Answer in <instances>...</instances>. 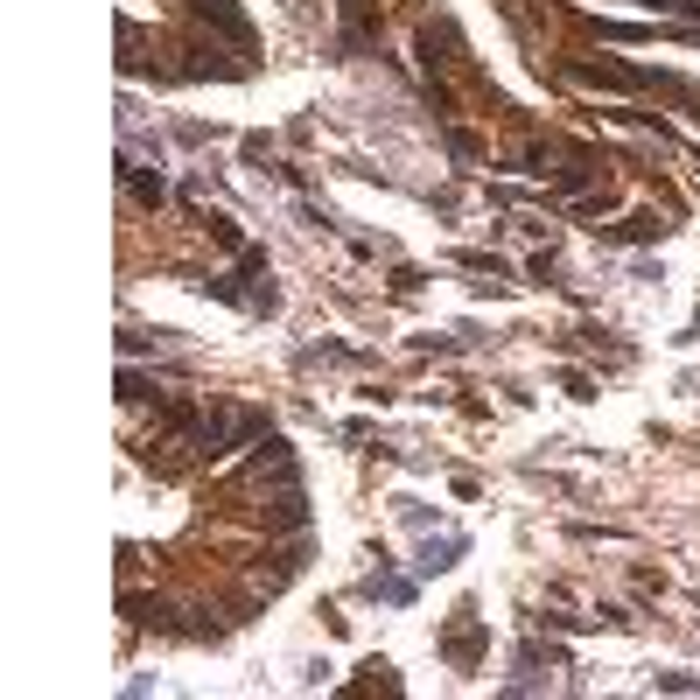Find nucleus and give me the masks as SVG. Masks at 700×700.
I'll return each instance as SVG.
<instances>
[{"label": "nucleus", "mask_w": 700, "mask_h": 700, "mask_svg": "<svg viewBox=\"0 0 700 700\" xmlns=\"http://www.w3.org/2000/svg\"><path fill=\"white\" fill-rule=\"evenodd\" d=\"M189 14H197V22H211V29H224V35H232V49L253 56V22H245L238 0H189Z\"/></svg>", "instance_id": "f257e3e1"}, {"label": "nucleus", "mask_w": 700, "mask_h": 700, "mask_svg": "<svg viewBox=\"0 0 700 700\" xmlns=\"http://www.w3.org/2000/svg\"><path fill=\"white\" fill-rule=\"evenodd\" d=\"M602 238H616V245H652V238H666V218H652V211H637V218H623L610 224Z\"/></svg>", "instance_id": "f03ea898"}, {"label": "nucleus", "mask_w": 700, "mask_h": 700, "mask_svg": "<svg viewBox=\"0 0 700 700\" xmlns=\"http://www.w3.org/2000/svg\"><path fill=\"white\" fill-rule=\"evenodd\" d=\"M120 176H126V189H134V203H147V211H162V203H168V182L162 176H147V168H134V162H120Z\"/></svg>", "instance_id": "7ed1b4c3"}, {"label": "nucleus", "mask_w": 700, "mask_h": 700, "mask_svg": "<svg viewBox=\"0 0 700 700\" xmlns=\"http://www.w3.org/2000/svg\"><path fill=\"white\" fill-rule=\"evenodd\" d=\"M365 596H371V602H413V581H400V575H371Z\"/></svg>", "instance_id": "20e7f679"}, {"label": "nucleus", "mask_w": 700, "mask_h": 700, "mask_svg": "<svg viewBox=\"0 0 700 700\" xmlns=\"http://www.w3.org/2000/svg\"><path fill=\"white\" fill-rule=\"evenodd\" d=\"M652 687H658V693H700V679H693V673H658Z\"/></svg>", "instance_id": "39448f33"}, {"label": "nucleus", "mask_w": 700, "mask_h": 700, "mask_svg": "<svg viewBox=\"0 0 700 700\" xmlns=\"http://www.w3.org/2000/svg\"><path fill=\"white\" fill-rule=\"evenodd\" d=\"M637 8H658V14H700V0H637Z\"/></svg>", "instance_id": "423d86ee"}]
</instances>
